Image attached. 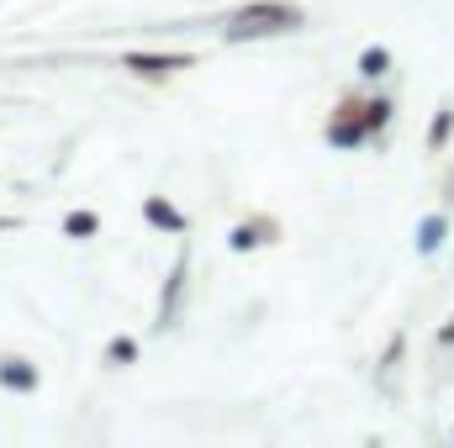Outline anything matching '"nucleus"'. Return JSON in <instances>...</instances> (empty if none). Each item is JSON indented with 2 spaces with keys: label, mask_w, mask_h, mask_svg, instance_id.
Returning a JSON list of instances; mask_svg holds the SVG:
<instances>
[{
  "label": "nucleus",
  "mask_w": 454,
  "mask_h": 448,
  "mask_svg": "<svg viewBox=\"0 0 454 448\" xmlns=\"http://www.w3.org/2000/svg\"><path fill=\"white\" fill-rule=\"evenodd\" d=\"M307 11L291 5V0H248L238 11H227L223 37L227 42H259V37H286V32H301Z\"/></svg>",
  "instance_id": "1"
},
{
  "label": "nucleus",
  "mask_w": 454,
  "mask_h": 448,
  "mask_svg": "<svg viewBox=\"0 0 454 448\" xmlns=\"http://www.w3.org/2000/svg\"><path fill=\"white\" fill-rule=\"evenodd\" d=\"M328 143H333V148H343V153H348V148H364V143H370L364 101H354V96H348V101H339V112L328 116Z\"/></svg>",
  "instance_id": "2"
},
{
  "label": "nucleus",
  "mask_w": 454,
  "mask_h": 448,
  "mask_svg": "<svg viewBox=\"0 0 454 448\" xmlns=\"http://www.w3.org/2000/svg\"><path fill=\"white\" fill-rule=\"evenodd\" d=\"M101 232V217L96 212H69L64 217V237H74V243H85V237H96Z\"/></svg>",
  "instance_id": "12"
},
{
  "label": "nucleus",
  "mask_w": 454,
  "mask_h": 448,
  "mask_svg": "<svg viewBox=\"0 0 454 448\" xmlns=\"http://www.w3.org/2000/svg\"><path fill=\"white\" fill-rule=\"evenodd\" d=\"M16 227H21L16 217H0V232H16Z\"/></svg>",
  "instance_id": "15"
},
{
  "label": "nucleus",
  "mask_w": 454,
  "mask_h": 448,
  "mask_svg": "<svg viewBox=\"0 0 454 448\" xmlns=\"http://www.w3.org/2000/svg\"><path fill=\"white\" fill-rule=\"evenodd\" d=\"M444 237H450V217H439V212H434V217H423V222H418V253H423V259H434V253L444 248Z\"/></svg>",
  "instance_id": "8"
},
{
  "label": "nucleus",
  "mask_w": 454,
  "mask_h": 448,
  "mask_svg": "<svg viewBox=\"0 0 454 448\" xmlns=\"http://www.w3.org/2000/svg\"><path fill=\"white\" fill-rule=\"evenodd\" d=\"M454 137V106H439V116H434V127H428V153H444Z\"/></svg>",
  "instance_id": "11"
},
{
  "label": "nucleus",
  "mask_w": 454,
  "mask_h": 448,
  "mask_svg": "<svg viewBox=\"0 0 454 448\" xmlns=\"http://www.w3.org/2000/svg\"><path fill=\"white\" fill-rule=\"evenodd\" d=\"M280 227L270 222V217H254V222H238L232 232H227V248L232 253H248V248H259V243H270Z\"/></svg>",
  "instance_id": "6"
},
{
  "label": "nucleus",
  "mask_w": 454,
  "mask_h": 448,
  "mask_svg": "<svg viewBox=\"0 0 454 448\" xmlns=\"http://www.w3.org/2000/svg\"><path fill=\"white\" fill-rule=\"evenodd\" d=\"M106 364H112V369L137 364V337H112V343H106Z\"/></svg>",
  "instance_id": "13"
},
{
  "label": "nucleus",
  "mask_w": 454,
  "mask_h": 448,
  "mask_svg": "<svg viewBox=\"0 0 454 448\" xmlns=\"http://www.w3.org/2000/svg\"><path fill=\"white\" fill-rule=\"evenodd\" d=\"M121 69H132V74H143V80H164V74H175V69H191V58H185V53H127Z\"/></svg>",
  "instance_id": "4"
},
{
  "label": "nucleus",
  "mask_w": 454,
  "mask_h": 448,
  "mask_svg": "<svg viewBox=\"0 0 454 448\" xmlns=\"http://www.w3.org/2000/svg\"><path fill=\"white\" fill-rule=\"evenodd\" d=\"M185 285H191V259H175V269H169V280H164V296H159V333H164V328H180Z\"/></svg>",
  "instance_id": "3"
},
{
  "label": "nucleus",
  "mask_w": 454,
  "mask_h": 448,
  "mask_svg": "<svg viewBox=\"0 0 454 448\" xmlns=\"http://www.w3.org/2000/svg\"><path fill=\"white\" fill-rule=\"evenodd\" d=\"M391 116H396V101H391V96H375V101H364V121H370V137H380V132L391 127Z\"/></svg>",
  "instance_id": "10"
},
{
  "label": "nucleus",
  "mask_w": 454,
  "mask_h": 448,
  "mask_svg": "<svg viewBox=\"0 0 454 448\" xmlns=\"http://www.w3.org/2000/svg\"><path fill=\"white\" fill-rule=\"evenodd\" d=\"M354 69H359L364 80H380V74H391V48H380V42H375V48H364Z\"/></svg>",
  "instance_id": "9"
},
{
  "label": "nucleus",
  "mask_w": 454,
  "mask_h": 448,
  "mask_svg": "<svg viewBox=\"0 0 454 448\" xmlns=\"http://www.w3.org/2000/svg\"><path fill=\"white\" fill-rule=\"evenodd\" d=\"M143 222L148 227H159V232H185V212H180V206H169V201H164V196H148V201H143Z\"/></svg>",
  "instance_id": "7"
},
{
  "label": "nucleus",
  "mask_w": 454,
  "mask_h": 448,
  "mask_svg": "<svg viewBox=\"0 0 454 448\" xmlns=\"http://www.w3.org/2000/svg\"><path fill=\"white\" fill-rule=\"evenodd\" d=\"M439 343H444V348H454V317L444 322V333H439Z\"/></svg>",
  "instance_id": "14"
},
{
  "label": "nucleus",
  "mask_w": 454,
  "mask_h": 448,
  "mask_svg": "<svg viewBox=\"0 0 454 448\" xmlns=\"http://www.w3.org/2000/svg\"><path fill=\"white\" fill-rule=\"evenodd\" d=\"M0 385L16 390V396H32V390H37V364H32V359H16V353L0 359Z\"/></svg>",
  "instance_id": "5"
}]
</instances>
